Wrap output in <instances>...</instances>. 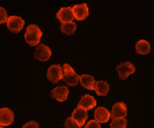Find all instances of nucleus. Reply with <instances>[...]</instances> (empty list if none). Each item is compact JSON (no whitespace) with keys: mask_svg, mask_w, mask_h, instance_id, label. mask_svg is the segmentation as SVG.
I'll return each instance as SVG.
<instances>
[{"mask_svg":"<svg viewBox=\"0 0 154 128\" xmlns=\"http://www.w3.org/2000/svg\"><path fill=\"white\" fill-rule=\"evenodd\" d=\"M43 33L37 25H29L25 34V39L30 45L35 47L39 43Z\"/></svg>","mask_w":154,"mask_h":128,"instance_id":"f257e3e1","label":"nucleus"},{"mask_svg":"<svg viewBox=\"0 0 154 128\" xmlns=\"http://www.w3.org/2000/svg\"><path fill=\"white\" fill-rule=\"evenodd\" d=\"M64 74L62 80L67 84L71 86H75L78 84L80 76L76 74L72 67L69 64L63 65Z\"/></svg>","mask_w":154,"mask_h":128,"instance_id":"f03ea898","label":"nucleus"},{"mask_svg":"<svg viewBox=\"0 0 154 128\" xmlns=\"http://www.w3.org/2000/svg\"><path fill=\"white\" fill-rule=\"evenodd\" d=\"M116 69L118 72L119 78L125 80L130 75H132L136 71V68L134 64L129 61L121 62L116 66Z\"/></svg>","mask_w":154,"mask_h":128,"instance_id":"7ed1b4c3","label":"nucleus"},{"mask_svg":"<svg viewBox=\"0 0 154 128\" xmlns=\"http://www.w3.org/2000/svg\"><path fill=\"white\" fill-rule=\"evenodd\" d=\"M63 67L60 64H52L48 69L47 78L53 84L62 79Z\"/></svg>","mask_w":154,"mask_h":128,"instance_id":"20e7f679","label":"nucleus"},{"mask_svg":"<svg viewBox=\"0 0 154 128\" xmlns=\"http://www.w3.org/2000/svg\"><path fill=\"white\" fill-rule=\"evenodd\" d=\"M25 21L19 16H10L7 21V26L12 32L18 33L23 28Z\"/></svg>","mask_w":154,"mask_h":128,"instance_id":"39448f33","label":"nucleus"},{"mask_svg":"<svg viewBox=\"0 0 154 128\" xmlns=\"http://www.w3.org/2000/svg\"><path fill=\"white\" fill-rule=\"evenodd\" d=\"M110 114L113 120L125 118L127 115V108L126 104L123 102L116 103L114 105Z\"/></svg>","mask_w":154,"mask_h":128,"instance_id":"423d86ee","label":"nucleus"},{"mask_svg":"<svg viewBox=\"0 0 154 128\" xmlns=\"http://www.w3.org/2000/svg\"><path fill=\"white\" fill-rule=\"evenodd\" d=\"M52 55V51L48 46L44 44H39L34 52V58L40 60L41 62H45L48 60Z\"/></svg>","mask_w":154,"mask_h":128,"instance_id":"0eeeda50","label":"nucleus"},{"mask_svg":"<svg viewBox=\"0 0 154 128\" xmlns=\"http://www.w3.org/2000/svg\"><path fill=\"white\" fill-rule=\"evenodd\" d=\"M74 17L78 21H82L89 16V8L86 4L75 5L72 9Z\"/></svg>","mask_w":154,"mask_h":128,"instance_id":"6e6552de","label":"nucleus"},{"mask_svg":"<svg viewBox=\"0 0 154 128\" xmlns=\"http://www.w3.org/2000/svg\"><path fill=\"white\" fill-rule=\"evenodd\" d=\"M56 17L62 24L72 22L75 19L71 7L61 8L56 14Z\"/></svg>","mask_w":154,"mask_h":128,"instance_id":"1a4fd4ad","label":"nucleus"},{"mask_svg":"<svg viewBox=\"0 0 154 128\" xmlns=\"http://www.w3.org/2000/svg\"><path fill=\"white\" fill-rule=\"evenodd\" d=\"M69 90L66 86H60L52 90L50 95L51 97L55 99L59 102H63L67 99Z\"/></svg>","mask_w":154,"mask_h":128,"instance_id":"9d476101","label":"nucleus"},{"mask_svg":"<svg viewBox=\"0 0 154 128\" xmlns=\"http://www.w3.org/2000/svg\"><path fill=\"white\" fill-rule=\"evenodd\" d=\"M14 114L8 108L0 109V125L2 126L10 125L14 122Z\"/></svg>","mask_w":154,"mask_h":128,"instance_id":"9b49d317","label":"nucleus"},{"mask_svg":"<svg viewBox=\"0 0 154 128\" xmlns=\"http://www.w3.org/2000/svg\"><path fill=\"white\" fill-rule=\"evenodd\" d=\"M97 106V101L93 96L86 94L84 96H81L80 101L77 104L78 108H82L85 110H91Z\"/></svg>","mask_w":154,"mask_h":128,"instance_id":"f8f14e48","label":"nucleus"},{"mask_svg":"<svg viewBox=\"0 0 154 128\" xmlns=\"http://www.w3.org/2000/svg\"><path fill=\"white\" fill-rule=\"evenodd\" d=\"M72 118L75 120L78 124L82 126L88 118L87 111L82 108H75L72 113Z\"/></svg>","mask_w":154,"mask_h":128,"instance_id":"ddd939ff","label":"nucleus"},{"mask_svg":"<svg viewBox=\"0 0 154 128\" xmlns=\"http://www.w3.org/2000/svg\"><path fill=\"white\" fill-rule=\"evenodd\" d=\"M94 116L97 122L103 124L109 120L110 114L108 109L104 107H99L95 110Z\"/></svg>","mask_w":154,"mask_h":128,"instance_id":"4468645a","label":"nucleus"},{"mask_svg":"<svg viewBox=\"0 0 154 128\" xmlns=\"http://www.w3.org/2000/svg\"><path fill=\"white\" fill-rule=\"evenodd\" d=\"M80 81L81 86L84 88L91 91L95 90L94 85L96 81L93 76L89 75H82L80 77Z\"/></svg>","mask_w":154,"mask_h":128,"instance_id":"2eb2a0df","label":"nucleus"},{"mask_svg":"<svg viewBox=\"0 0 154 128\" xmlns=\"http://www.w3.org/2000/svg\"><path fill=\"white\" fill-rule=\"evenodd\" d=\"M95 91L99 96H106L109 91V84L106 81H97L95 84Z\"/></svg>","mask_w":154,"mask_h":128,"instance_id":"dca6fc26","label":"nucleus"},{"mask_svg":"<svg viewBox=\"0 0 154 128\" xmlns=\"http://www.w3.org/2000/svg\"><path fill=\"white\" fill-rule=\"evenodd\" d=\"M136 50L137 54L142 55L147 54L151 50L150 43L146 40L141 39L136 44Z\"/></svg>","mask_w":154,"mask_h":128,"instance_id":"f3484780","label":"nucleus"},{"mask_svg":"<svg viewBox=\"0 0 154 128\" xmlns=\"http://www.w3.org/2000/svg\"><path fill=\"white\" fill-rule=\"evenodd\" d=\"M60 29L63 33L67 35H71L75 32L76 30V24L73 22L63 23L61 24Z\"/></svg>","mask_w":154,"mask_h":128,"instance_id":"a211bd4d","label":"nucleus"},{"mask_svg":"<svg viewBox=\"0 0 154 128\" xmlns=\"http://www.w3.org/2000/svg\"><path fill=\"white\" fill-rule=\"evenodd\" d=\"M127 120L125 118L113 120L110 124V128H126Z\"/></svg>","mask_w":154,"mask_h":128,"instance_id":"6ab92c4d","label":"nucleus"},{"mask_svg":"<svg viewBox=\"0 0 154 128\" xmlns=\"http://www.w3.org/2000/svg\"><path fill=\"white\" fill-rule=\"evenodd\" d=\"M65 126L66 128H81V126L75 120H73L72 117H69L66 119Z\"/></svg>","mask_w":154,"mask_h":128,"instance_id":"aec40b11","label":"nucleus"},{"mask_svg":"<svg viewBox=\"0 0 154 128\" xmlns=\"http://www.w3.org/2000/svg\"><path fill=\"white\" fill-rule=\"evenodd\" d=\"M8 19V16L6 9L3 8H0V24L6 23Z\"/></svg>","mask_w":154,"mask_h":128,"instance_id":"412c9836","label":"nucleus"},{"mask_svg":"<svg viewBox=\"0 0 154 128\" xmlns=\"http://www.w3.org/2000/svg\"><path fill=\"white\" fill-rule=\"evenodd\" d=\"M84 128H101V126L96 120H91L86 124Z\"/></svg>","mask_w":154,"mask_h":128,"instance_id":"4be33fe9","label":"nucleus"},{"mask_svg":"<svg viewBox=\"0 0 154 128\" xmlns=\"http://www.w3.org/2000/svg\"><path fill=\"white\" fill-rule=\"evenodd\" d=\"M22 128H39V125L35 121H30L24 125Z\"/></svg>","mask_w":154,"mask_h":128,"instance_id":"5701e85b","label":"nucleus"},{"mask_svg":"<svg viewBox=\"0 0 154 128\" xmlns=\"http://www.w3.org/2000/svg\"><path fill=\"white\" fill-rule=\"evenodd\" d=\"M0 128H4V127H2V126H0Z\"/></svg>","mask_w":154,"mask_h":128,"instance_id":"b1692460","label":"nucleus"}]
</instances>
